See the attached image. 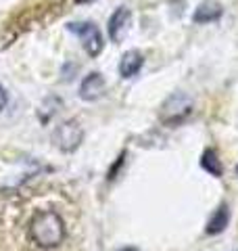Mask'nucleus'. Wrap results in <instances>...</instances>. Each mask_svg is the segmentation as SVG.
Listing matches in <instances>:
<instances>
[{
	"label": "nucleus",
	"mask_w": 238,
	"mask_h": 251,
	"mask_svg": "<svg viewBox=\"0 0 238 251\" xmlns=\"http://www.w3.org/2000/svg\"><path fill=\"white\" fill-rule=\"evenodd\" d=\"M29 234L36 245H40L42 249L59 247L65 239V222L52 209L36 211L29 220Z\"/></svg>",
	"instance_id": "f257e3e1"
},
{
	"label": "nucleus",
	"mask_w": 238,
	"mask_h": 251,
	"mask_svg": "<svg viewBox=\"0 0 238 251\" xmlns=\"http://www.w3.org/2000/svg\"><path fill=\"white\" fill-rule=\"evenodd\" d=\"M194 111L192 99L184 92H173L171 97L163 100L161 109H159V120L165 126H180L184 124Z\"/></svg>",
	"instance_id": "f03ea898"
},
{
	"label": "nucleus",
	"mask_w": 238,
	"mask_h": 251,
	"mask_svg": "<svg viewBox=\"0 0 238 251\" xmlns=\"http://www.w3.org/2000/svg\"><path fill=\"white\" fill-rule=\"evenodd\" d=\"M84 140V128L79 126L77 120H67L57 126V130L52 132V143L57 145L63 153H71L82 145Z\"/></svg>",
	"instance_id": "7ed1b4c3"
},
{
	"label": "nucleus",
	"mask_w": 238,
	"mask_h": 251,
	"mask_svg": "<svg viewBox=\"0 0 238 251\" xmlns=\"http://www.w3.org/2000/svg\"><path fill=\"white\" fill-rule=\"evenodd\" d=\"M67 29H69V31H73V34L79 38V42H82L84 50L88 52L90 57H98V54L102 52V46H105V42H102L100 29L94 25V23H90V21L69 23Z\"/></svg>",
	"instance_id": "20e7f679"
},
{
	"label": "nucleus",
	"mask_w": 238,
	"mask_h": 251,
	"mask_svg": "<svg viewBox=\"0 0 238 251\" xmlns=\"http://www.w3.org/2000/svg\"><path fill=\"white\" fill-rule=\"evenodd\" d=\"M105 77L98 72L88 74L79 84V99L86 100V103H92V100H98L102 94H105Z\"/></svg>",
	"instance_id": "39448f33"
},
{
	"label": "nucleus",
	"mask_w": 238,
	"mask_h": 251,
	"mask_svg": "<svg viewBox=\"0 0 238 251\" xmlns=\"http://www.w3.org/2000/svg\"><path fill=\"white\" fill-rule=\"evenodd\" d=\"M130 19H132L130 9H125V6H119V9H115V13L111 15V19H109V38H111V40H113V42H121V38L125 36V31H128Z\"/></svg>",
	"instance_id": "423d86ee"
},
{
	"label": "nucleus",
	"mask_w": 238,
	"mask_h": 251,
	"mask_svg": "<svg viewBox=\"0 0 238 251\" xmlns=\"http://www.w3.org/2000/svg\"><path fill=\"white\" fill-rule=\"evenodd\" d=\"M144 65V57H142L140 50H128L119 61V75L123 77V80H128V77H134L140 67Z\"/></svg>",
	"instance_id": "0eeeda50"
},
{
	"label": "nucleus",
	"mask_w": 238,
	"mask_h": 251,
	"mask_svg": "<svg viewBox=\"0 0 238 251\" xmlns=\"http://www.w3.org/2000/svg\"><path fill=\"white\" fill-rule=\"evenodd\" d=\"M221 13H224V9H221L219 2H215V0H205V2H201L194 9L192 21L194 23H211V21H217L221 17Z\"/></svg>",
	"instance_id": "6e6552de"
},
{
	"label": "nucleus",
	"mask_w": 238,
	"mask_h": 251,
	"mask_svg": "<svg viewBox=\"0 0 238 251\" xmlns=\"http://www.w3.org/2000/svg\"><path fill=\"white\" fill-rule=\"evenodd\" d=\"M230 222V209L228 205H219L215 209V214H213L209 218V222H207V234H219V232H224L226 230V226Z\"/></svg>",
	"instance_id": "1a4fd4ad"
},
{
	"label": "nucleus",
	"mask_w": 238,
	"mask_h": 251,
	"mask_svg": "<svg viewBox=\"0 0 238 251\" xmlns=\"http://www.w3.org/2000/svg\"><path fill=\"white\" fill-rule=\"evenodd\" d=\"M201 166H203L205 172H209L211 176H221V172H224L219 157H217V153L213 151V149H207V151L203 153V157H201Z\"/></svg>",
	"instance_id": "9d476101"
},
{
	"label": "nucleus",
	"mask_w": 238,
	"mask_h": 251,
	"mask_svg": "<svg viewBox=\"0 0 238 251\" xmlns=\"http://www.w3.org/2000/svg\"><path fill=\"white\" fill-rule=\"evenodd\" d=\"M6 103H9V97H6V90L0 86V111L6 107Z\"/></svg>",
	"instance_id": "9b49d317"
},
{
	"label": "nucleus",
	"mask_w": 238,
	"mask_h": 251,
	"mask_svg": "<svg viewBox=\"0 0 238 251\" xmlns=\"http://www.w3.org/2000/svg\"><path fill=\"white\" fill-rule=\"evenodd\" d=\"M77 4H86V2H92V0H75Z\"/></svg>",
	"instance_id": "f8f14e48"
},
{
	"label": "nucleus",
	"mask_w": 238,
	"mask_h": 251,
	"mask_svg": "<svg viewBox=\"0 0 238 251\" xmlns=\"http://www.w3.org/2000/svg\"><path fill=\"white\" fill-rule=\"evenodd\" d=\"M119 251H138V249H134V247H125V249H119Z\"/></svg>",
	"instance_id": "ddd939ff"
},
{
	"label": "nucleus",
	"mask_w": 238,
	"mask_h": 251,
	"mask_svg": "<svg viewBox=\"0 0 238 251\" xmlns=\"http://www.w3.org/2000/svg\"><path fill=\"white\" fill-rule=\"evenodd\" d=\"M236 174H238V168H236Z\"/></svg>",
	"instance_id": "4468645a"
}]
</instances>
